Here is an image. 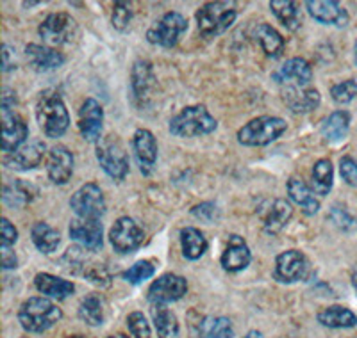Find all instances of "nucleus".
<instances>
[{
    "instance_id": "nucleus-1",
    "label": "nucleus",
    "mask_w": 357,
    "mask_h": 338,
    "mask_svg": "<svg viewBox=\"0 0 357 338\" xmlns=\"http://www.w3.org/2000/svg\"><path fill=\"white\" fill-rule=\"evenodd\" d=\"M36 120L41 130L50 139H57L66 134L70 127V114L65 100L56 89H45L36 100Z\"/></svg>"
},
{
    "instance_id": "nucleus-2",
    "label": "nucleus",
    "mask_w": 357,
    "mask_h": 338,
    "mask_svg": "<svg viewBox=\"0 0 357 338\" xmlns=\"http://www.w3.org/2000/svg\"><path fill=\"white\" fill-rule=\"evenodd\" d=\"M63 319L61 308L47 298H29L18 310V322L27 333H45Z\"/></svg>"
},
{
    "instance_id": "nucleus-3",
    "label": "nucleus",
    "mask_w": 357,
    "mask_h": 338,
    "mask_svg": "<svg viewBox=\"0 0 357 338\" xmlns=\"http://www.w3.org/2000/svg\"><path fill=\"white\" fill-rule=\"evenodd\" d=\"M216 129H218V121L206 109V105H188L172 118L168 125L172 136L181 137V139L207 136Z\"/></svg>"
},
{
    "instance_id": "nucleus-4",
    "label": "nucleus",
    "mask_w": 357,
    "mask_h": 338,
    "mask_svg": "<svg viewBox=\"0 0 357 338\" xmlns=\"http://www.w3.org/2000/svg\"><path fill=\"white\" fill-rule=\"evenodd\" d=\"M238 17V9L234 2H206L195 13L197 27L204 38L222 36L225 31L232 27Z\"/></svg>"
},
{
    "instance_id": "nucleus-5",
    "label": "nucleus",
    "mask_w": 357,
    "mask_h": 338,
    "mask_svg": "<svg viewBox=\"0 0 357 338\" xmlns=\"http://www.w3.org/2000/svg\"><path fill=\"white\" fill-rule=\"evenodd\" d=\"M288 125L279 116H259L238 130V143L243 146H268L286 132Z\"/></svg>"
},
{
    "instance_id": "nucleus-6",
    "label": "nucleus",
    "mask_w": 357,
    "mask_h": 338,
    "mask_svg": "<svg viewBox=\"0 0 357 338\" xmlns=\"http://www.w3.org/2000/svg\"><path fill=\"white\" fill-rule=\"evenodd\" d=\"M98 164L104 169V173L111 177L113 180L122 182L129 173V157L123 148L122 141L116 136L102 137L97 143V152H95Z\"/></svg>"
},
{
    "instance_id": "nucleus-7",
    "label": "nucleus",
    "mask_w": 357,
    "mask_h": 338,
    "mask_svg": "<svg viewBox=\"0 0 357 338\" xmlns=\"http://www.w3.org/2000/svg\"><path fill=\"white\" fill-rule=\"evenodd\" d=\"M38 34L45 43L52 47H63V45L75 43L79 36V27L75 18L68 13H50L38 27Z\"/></svg>"
},
{
    "instance_id": "nucleus-8",
    "label": "nucleus",
    "mask_w": 357,
    "mask_h": 338,
    "mask_svg": "<svg viewBox=\"0 0 357 338\" xmlns=\"http://www.w3.org/2000/svg\"><path fill=\"white\" fill-rule=\"evenodd\" d=\"M186 31V18L177 11H168L146 31V40L149 43L161 47V49H174Z\"/></svg>"
},
{
    "instance_id": "nucleus-9",
    "label": "nucleus",
    "mask_w": 357,
    "mask_h": 338,
    "mask_svg": "<svg viewBox=\"0 0 357 338\" xmlns=\"http://www.w3.org/2000/svg\"><path fill=\"white\" fill-rule=\"evenodd\" d=\"M70 209L77 218L100 219L107 210L106 198L97 184L89 182L73 193V196L70 198Z\"/></svg>"
},
{
    "instance_id": "nucleus-10",
    "label": "nucleus",
    "mask_w": 357,
    "mask_h": 338,
    "mask_svg": "<svg viewBox=\"0 0 357 338\" xmlns=\"http://www.w3.org/2000/svg\"><path fill=\"white\" fill-rule=\"evenodd\" d=\"M0 121H2V152L6 155L15 153L25 145L29 137V127L15 107L0 105Z\"/></svg>"
},
{
    "instance_id": "nucleus-11",
    "label": "nucleus",
    "mask_w": 357,
    "mask_h": 338,
    "mask_svg": "<svg viewBox=\"0 0 357 338\" xmlns=\"http://www.w3.org/2000/svg\"><path fill=\"white\" fill-rule=\"evenodd\" d=\"M309 273H311V266H309L307 257L302 251L288 250L275 258L273 278L279 283L291 285L296 282H304V280H307Z\"/></svg>"
},
{
    "instance_id": "nucleus-12",
    "label": "nucleus",
    "mask_w": 357,
    "mask_h": 338,
    "mask_svg": "<svg viewBox=\"0 0 357 338\" xmlns=\"http://www.w3.org/2000/svg\"><path fill=\"white\" fill-rule=\"evenodd\" d=\"M145 241V232L142 226L129 216L116 219L109 232V242L113 250L120 255H129L139 250Z\"/></svg>"
},
{
    "instance_id": "nucleus-13",
    "label": "nucleus",
    "mask_w": 357,
    "mask_h": 338,
    "mask_svg": "<svg viewBox=\"0 0 357 338\" xmlns=\"http://www.w3.org/2000/svg\"><path fill=\"white\" fill-rule=\"evenodd\" d=\"M155 88H158V77H155L152 63L138 59L130 70V95H132L134 104L138 107L149 104L154 97Z\"/></svg>"
},
{
    "instance_id": "nucleus-14",
    "label": "nucleus",
    "mask_w": 357,
    "mask_h": 338,
    "mask_svg": "<svg viewBox=\"0 0 357 338\" xmlns=\"http://www.w3.org/2000/svg\"><path fill=\"white\" fill-rule=\"evenodd\" d=\"M186 292H188L186 278L178 276V274L167 273L152 282V285L149 287V292H146V298H149L151 305L167 306L170 305V303L183 299L184 296H186Z\"/></svg>"
},
{
    "instance_id": "nucleus-15",
    "label": "nucleus",
    "mask_w": 357,
    "mask_h": 338,
    "mask_svg": "<svg viewBox=\"0 0 357 338\" xmlns=\"http://www.w3.org/2000/svg\"><path fill=\"white\" fill-rule=\"evenodd\" d=\"M272 79L282 88H305L312 81V68L304 57H291L272 73Z\"/></svg>"
},
{
    "instance_id": "nucleus-16",
    "label": "nucleus",
    "mask_w": 357,
    "mask_h": 338,
    "mask_svg": "<svg viewBox=\"0 0 357 338\" xmlns=\"http://www.w3.org/2000/svg\"><path fill=\"white\" fill-rule=\"evenodd\" d=\"M104 109L95 98H86L79 109L77 127L86 143H98L102 139Z\"/></svg>"
},
{
    "instance_id": "nucleus-17",
    "label": "nucleus",
    "mask_w": 357,
    "mask_h": 338,
    "mask_svg": "<svg viewBox=\"0 0 357 338\" xmlns=\"http://www.w3.org/2000/svg\"><path fill=\"white\" fill-rule=\"evenodd\" d=\"M68 234L72 241L88 251H100L104 246V228L100 219L75 218L70 223Z\"/></svg>"
},
{
    "instance_id": "nucleus-18",
    "label": "nucleus",
    "mask_w": 357,
    "mask_h": 338,
    "mask_svg": "<svg viewBox=\"0 0 357 338\" xmlns=\"http://www.w3.org/2000/svg\"><path fill=\"white\" fill-rule=\"evenodd\" d=\"M309 17L321 25L347 27L350 22L349 13L336 0H307L305 2Z\"/></svg>"
},
{
    "instance_id": "nucleus-19",
    "label": "nucleus",
    "mask_w": 357,
    "mask_h": 338,
    "mask_svg": "<svg viewBox=\"0 0 357 338\" xmlns=\"http://www.w3.org/2000/svg\"><path fill=\"white\" fill-rule=\"evenodd\" d=\"M45 155H47V145L40 139L27 143L17 150L15 153H9L4 157V166L13 171H31V169L38 168L43 162Z\"/></svg>"
},
{
    "instance_id": "nucleus-20",
    "label": "nucleus",
    "mask_w": 357,
    "mask_h": 338,
    "mask_svg": "<svg viewBox=\"0 0 357 338\" xmlns=\"http://www.w3.org/2000/svg\"><path fill=\"white\" fill-rule=\"evenodd\" d=\"M132 150L134 157L138 161L139 171L149 177L158 162V141H155L154 134L146 129L136 130L132 136Z\"/></svg>"
},
{
    "instance_id": "nucleus-21",
    "label": "nucleus",
    "mask_w": 357,
    "mask_h": 338,
    "mask_svg": "<svg viewBox=\"0 0 357 338\" xmlns=\"http://www.w3.org/2000/svg\"><path fill=\"white\" fill-rule=\"evenodd\" d=\"M73 162H75L73 153L66 146L57 145L50 148L45 168H47V175L52 180V184H56V186L68 184L73 175Z\"/></svg>"
},
{
    "instance_id": "nucleus-22",
    "label": "nucleus",
    "mask_w": 357,
    "mask_h": 338,
    "mask_svg": "<svg viewBox=\"0 0 357 338\" xmlns=\"http://www.w3.org/2000/svg\"><path fill=\"white\" fill-rule=\"evenodd\" d=\"M252 262V253L248 248L247 241L240 235H231L227 241V246L223 250L220 264L227 273H241L247 269Z\"/></svg>"
},
{
    "instance_id": "nucleus-23",
    "label": "nucleus",
    "mask_w": 357,
    "mask_h": 338,
    "mask_svg": "<svg viewBox=\"0 0 357 338\" xmlns=\"http://www.w3.org/2000/svg\"><path fill=\"white\" fill-rule=\"evenodd\" d=\"M282 100L293 114H307L318 109L321 104V95L314 88H284Z\"/></svg>"
},
{
    "instance_id": "nucleus-24",
    "label": "nucleus",
    "mask_w": 357,
    "mask_h": 338,
    "mask_svg": "<svg viewBox=\"0 0 357 338\" xmlns=\"http://www.w3.org/2000/svg\"><path fill=\"white\" fill-rule=\"evenodd\" d=\"M25 57H27L29 65L36 72H50V70L65 65V56L52 47H45V45L29 43L25 47Z\"/></svg>"
},
{
    "instance_id": "nucleus-25",
    "label": "nucleus",
    "mask_w": 357,
    "mask_h": 338,
    "mask_svg": "<svg viewBox=\"0 0 357 338\" xmlns=\"http://www.w3.org/2000/svg\"><path fill=\"white\" fill-rule=\"evenodd\" d=\"M38 194H40V191L31 182L13 180L4 186L2 202H4V205L11 207V209H24V207L31 205L36 200Z\"/></svg>"
},
{
    "instance_id": "nucleus-26",
    "label": "nucleus",
    "mask_w": 357,
    "mask_h": 338,
    "mask_svg": "<svg viewBox=\"0 0 357 338\" xmlns=\"http://www.w3.org/2000/svg\"><path fill=\"white\" fill-rule=\"evenodd\" d=\"M34 287L38 289V292H41L47 298L57 299V301L68 299L75 292V285L72 282L49 273H38L34 276Z\"/></svg>"
},
{
    "instance_id": "nucleus-27",
    "label": "nucleus",
    "mask_w": 357,
    "mask_h": 338,
    "mask_svg": "<svg viewBox=\"0 0 357 338\" xmlns=\"http://www.w3.org/2000/svg\"><path fill=\"white\" fill-rule=\"evenodd\" d=\"M350 113L349 111H334L321 121L320 134L327 143H341L349 136L350 130Z\"/></svg>"
},
{
    "instance_id": "nucleus-28",
    "label": "nucleus",
    "mask_w": 357,
    "mask_h": 338,
    "mask_svg": "<svg viewBox=\"0 0 357 338\" xmlns=\"http://www.w3.org/2000/svg\"><path fill=\"white\" fill-rule=\"evenodd\" d=\"M79 319L82 322H86L88 326H102L106 322L107 317V303L104 299V296L97 294H88L86 298H82L81 305H79Z\"/></svg>"
},
{
    "instance_id": "nucleus-29",
    "label": "nucleus",
    "mask_w": 357,
    "mask_h": 338,
    "mask_svg": "<svg viewBox=\"0 0 357 338\" xmlns=\"http://www.w3.org/2000/svg\"><path fill=\"white\" fill-rule=\"evenodd\" d=\"M318 322L321 326L331 328V330H349L357 326V315L352 310L340 305H331L318 312Z\"/></svg>"
},
{
    "instance_id": "nucleus-30",
    "label": "nucleus",
    "mask_w": 357,
    "mask_h": 338,
    "mask_svg": "<svg viewBox=\"0 0 357 338\" xmlns=\"http://www.w3.org/2000/svg\"><path fill=\"white\" fill-rule=\"evenodd\" d=\"M288 196L296 207H301L305 216H314L320 210V200L314 198V193L305 186L304 182L298 178H289L288 180Z\"/></svg>"
},
{
    "instance_id": "nucleus-31",
    "label": "nucleus",
    "mask_w": 357,
    "mask_h": 338,
    "mask_svg": "<svg viewBox=\"0 0 357 338\" xmlns=\"http://www.w3.org/2000/svg\"><path fill=\"white\" fill-rule=\"evenodd\" d=\"M254 38L259 43V47L263 49V52L272 59H279L284 52L286 41L282 38V34L277 31L275 27H272L270 24H259L254 29Z\"/></svg>"
},
{
    "instance_id": "nucleus-32",
    "label": "nucleus",
    "mask_w": 357,
    "mask_h": 338,
    "mask_svg": "<svg viewBox=\"0 0 357 338\" xmlns=\"http://www.w3.org/2000/svg\"><path fill=\"white\" fill-rule=\"evenodd\" d=\"M293 216V207L291 203L286 202V200H275L272 202V205L268 207L266 212L263 216V226L266 234H279L280 230L284 228L289 223Z\"/></svg>"
},
{
    "instance_id": "nucleus-33",
    "label": "nucleus",
    "mask_w": 357,
    "mask_h": 338,
    "mask_svg": "<svg viewBox=\"0 0 357 338\" xmlns=\"http://www.w3.org/2000/svg\"><path fill=\"white\" fill-rule=\"evenodd\" d=\"M31 241L36 246L38 251L45 255H50L59 248L61 244V235L56 228L49 225V223L38 221L34 223L33 228H31Z\"/></svg>"
},
{
    "instance_id": "nucleus-34",
    "label": "nucleus",
    "mask_w": 357,
    "mask_h": 338,
    "mask_svg": "<svg viewBox=\"0 0 357 338\" xmlns=\"http://www.w3.org/2000/svg\"><path fill=\"white\" fill-rule=\"evenodd\" d=\"M152 322L158 331L159 338H178L181 337V326H178L177 315L167 306L152 305Z\"/></svg>"
},
{
    "instance_id": "nucleus-35",
    "label": "nucleus",
    "mask_w": 357,
    "mask_h": 338,
    "mask_svg": "<svg viewBox=\"0 0 357 338\" xmlns=\"http://www.w3.org/2000/svg\"><path fill=\"white\" fill-rule=\"evenodd\" d=\"M181 250H183L184 258L188 260H199L204 257L207 251V239L200 230L193 228V226H186L181 230Z\"/></svg>"
},
{
    "instance_id": "nucleus-36",
    "label": "nucleus",
    "mask_w": 357,
    "mask_h": 338,
    "mask_svg": "<svg viewBox=\"0 0 357 338\" xmlns=\"http://www.w3.org/2000/svg\"><path fill=\"white\" fill-rule=\"evenodd\" d=\"M270 9L275 15L277 20L284 25L288 31L295 33L302 25L301 18V6L293 2V0H272L270 2Z\"/></svg>"
},
{
    "instance_id": "nucleus-37",
    "label": "nucleus",
    "mask_w": 357,
    "mask_h": 338,
    "mask_svg": "<svg viewBox=\"0 0 357 338\" xmlns=\"http://www.w3.org/2000/svg\"><path fill=\"white\" fill-rule=\"evenodd\" d=\"M312 193L327 196L334 186V168L329 159H320L314 162L311 171Z\"/></svg>"
},
{
    "instance_id": "nucleus-38",
    "label": "nucleus",
    "mask_w": 357,
    "mask_h": 338,
    "mask_svg": "<svg viewBox=\"0 0 357 338\" xmlns=\"http://www.w3.org/2000/svg\"><path fill=\"white\" fill-rule=\"evenodd\" d=\"M197 335L199 338H234V328L227 317H204Z\"/></svg>"
},
{
    "instance_id": "nucleus-39",
    "label": "nucleus",
    "mask_w": 357,
    "mask_h": 338,
    "mask_svg": "<svg viewBox=\"0 0 357 338\" xmlns=\"http://www.w3.org/2000/svg\"><path fill=\"white\" fill-rule=\"evenodd\" d=\"M155 273V266L151 260H139L134 266H130L129 269L123 273V280L130 285H139V283L151 280Z\"/></svg>"
},
{
    "instance_id": "nucleus-40",
    "label": "nucleus",
    "mask_w": 357,
    "mask_h": 338,
    "mask_svg": "<svg viewBox=\"0 0 357 338\" xmlns=\"http://www.w3.org/2000/svg\"><path fill=\"white\" fill-rule=\"evenodd\" d=\"M329 219L337 230L345 232V234H352L357 232V219L354 218L352 214L347 210L343 205H333L329 210Z\"/></svg>"
},
{
    "instance_id": "nucleus-41",
    "label": "nucleus",
    "mask_w": 357,
    "mask_h": 338,
    "mask_svg": "<svg viewBox=\"0 0 357 338\" xmlns=\"http://www.w3.org/2000/svg\"><path fill=\"white\" fill-rule=\"evenodd\" d=\"M331 97L337 105H349L357 98V79L337 82L331 88Z\"/></svg>"
},
{
    "instance_id": "nucleus-42",
    "label": "nucleus",
    "mask_w": 357,
    "mask_h": 338,
    "mask_svg": "<svg viewBox=\"0 0 357 338\" xmlns=\"http://www.w3.org/2000/svg\"><path fill=\"white\" fill-rule=\"evenodd\" d=\"M132 17L134 11L130 2H114L113 13H111V24L116 31H120V33L127 31L130 22H132Z\"/></svg>"
},
{
    "instance_id": "nucleus-43",
    "label": "nucleus",
    "mask_w": 357,
    "mask_h": 338,
    "mask_svg": "<svg viewBox=\"0 0 357 338\" xmlns=\"http://www.w3.org/2000/svg\"><path fill=\"white\" fill-rule=\"evenodd\" d=\"M127 328L134 338H151L152 335L151 324L142 312H132L127 315Z\"/></svg>"
},
{
    "instance_id": "nucleus-44",
    "label": "nucleus",
    "mask_w": 357,
    "mask_h": 338,
    "mask_svg": "<svg viewBox=\"0 0 357 338\" xmlns=\"http://www.w3.org/2000/svg\"><path fill=\"white\" fill-rule=\"evenodd\" d=\"M82 278H86L93 285L100 287V289H106V287L111 285V273L107 271V267L100 262H95V260L89 264L88 271H86Z\"/></svg>"
},
{
    "instance_id": "nucleus-45",
    "label": "nucleus",
    "mask_w": 357,
    "mask_h": 338,
    "mask_svg": "<svg viewBox=\"0 0 357 338\" xmlns=\"http://www.w3.org/2000/svg\"><path fill=\"white\" fill-rule=\"evenodd\" d=\"M191 214L195 216L200 221L211 225V223H216L220 219V209L211 202H204L200 205H195L191 209Z\"/></svg>"
},
{
    "instance_id": "nucleus-46",
    "label": "nucleus",
    "mask_w": 357,
    "mask_h": 338,
    "mask_svg": "<svg viewBox=\"0 0 357 338\" xmlns=\"http://www.w3.org/2000/svg\"><path fill=\"white\" fill-rule=\"evenodd\" d=\"M340 175L347 186L357 187V159L356 157H343L340 161Z\"/></svg>"
},
{
    "instance_id": "nucleus-47",
    "label": "nucleus",
    "mask_w": 357,
    "mask_h": 338,
    "mask_svg": "<svg viewBox=\"0 0 357 338\" xmlns=\"http://www.w3.org/2000/svg\"><path fill=\"white\" fill-rule=\"evenodd\" d=\"M0 241H2V246H8V248L15 246V242L18 241V230L8 218L0 219Z\"/></svg>"
},
{
    "instance_id": "nucleus-48",
    "label": "nucleus",
    "mask_w": 357,
    "mask_h": 338,
    "mask_svg": "<svg viewBox=\"0 0 357 338\" xmlns=\"http://www.w3.org/2000/svg\"><path fill=\"white\" fill-rule=\"evenodd\" d=\"M0 264H2V269H17L18 267V257L17 253L8 248V246H0Z\"/></svg>"
},
{
    "instance_id": "nucleus-49",
    "label": "nucleus",
    "mask_w": 357,
    "mask_h": 338,
    "mask_svg": "<svg viewBox=\"0 0 357 338\" xmlns=\"http://www.w3.org/2000/svg\"><path fill=\"white\" fill-rule=\"evenodd\" d=\"M9 56H11V50H9L8 45L2 47V72H9V70L15 68V65H11V61H9Z\"/></svg>"
},
{
    "instance_id": "nucleus-50",
    "label": "nucleus",
    "mask_w": 357,
    "mask_h": 338,
    "mask_svg": "<svg viewBox=\"0 0 357 338\" xmlns=\"http://www.w3.org/2000/svg\"><path fill=\"white\" fill-rule=\"evenodd\" d=\"M350 280H352V287H354V290H356V294H357V264L354 266L352 273H350Z\"/></svg>"
},
{
    "instance_id": "nucleus-51",
    "label": "nucleus",
    "mask_w": 357,
    "mask_h": 338,
    "mask_svg": "<svg viewBox=\"0 0 357 338\" xmlns=\"http://www.w3.org/2000/svg\"><path fill=\"white\" fill-rule=\"evenodd\" d=\"M243 338H263V333L257 330H252V331H248Z\"/></svg>"
},
{
    "instance_id": "nucleus-52",
    "label": "nucleus",
    "mask_w": 357,
    "mask_h": 338,
    "mask_svg": "<svg viewBox=\"0 0 357 338\" xmlns=\"http://www.w3.org/2000/svg\"><path fill=\"white\" fill-rule=\"evenodd\" d=\"M107 338H130V337H129V335H126V333H114V335H109Z\"/></svg>"
},
{
    "instance_id": "nucleus-53",
    "label": "nucleus",
    "mask_w": 357,
    "mask_h": 338,
    "mask_svg": "<svg viewBox=\"0 0 357 338\" xmlns=\"http://www.w3.org/2000/svg\"><path fill=\"white\" fill-rule=\"evenodd\" d=\"M354 59H356V65H357V41L356 45H354Z\"/></svg>"
},
{
    "instance_id": "nucleus-54",
    "label": "nucleus",
    "mask_w": 357,
    "mask_h": 338,
    "mask_svg": "<svg viewBox=\"0 0 357 338\" xmlns=\"http://www.w3.org/2000/svg\"><path fill=\"white\" fill-rule=\"evenodd\" d=\"M66 338H82L81 335H70V337H66Z\"/></svg>"
}]
</instances>
